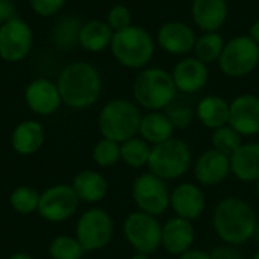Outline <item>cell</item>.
Wrapping results in <instances>:
<instances>
[{"mask_svg":"<svg viewBox=\"0 0 259 259\" xmlns=\"http://www.w3.org/2000/svg\"><path fill=\"white\" fill-rule=\"evenodd\" d=\"M56 85L62 103L73 109H87L100 97L102 76L93 64L76 61L61 70Z\"/></svg>","mask_w":259,"mask_h":259,"instance_id":"cell-1","label":"cell"},{"mask_svg":"<svg viewBox=\"0 0 259 259\" xmlns=\"http://www.w3.org/2000/svg\"><path fill=\"white\" fill-rule=\"evenodd\" d=\"M212 223L219 238L229 246H241L253 238L258 217L253 208L240 197H226L217 203Z\"/></svg>","mask_w":259,"mask_h":259,"instance_id":"cell-2","label":"cell"},{"mask_svg":"<svg viewBox=\"0 0 259 259\" xmlns=\"http://www.w3.org/2000/svg\"><path fill=\"white\" fill-rule=\"evenodd\" d=\"M132 94L135 103L149 112L162 111L175 102L178 88L170 71L159 67H146L137 74Z\"/></svg>","mask_w":259,"mask_h":259,"instance_id":"cell-3","label":"cell"},{"mask_svg":"<svg viewBox=\"0 0 259 259\" xmlns=\"http://www.w3.org/2000/svg\"><path fill=\"white\" fill-rule=\"evenodd\" d=\"M141 111L137 103L127 99H112L99 112L97 124L103 138L123 143L137 137L141 124Z\"/></svg>","mask_w":259,"mask_h":259,"instance_id":"cell-4","label":"cell"},{"mask_svg":"<svg viewBox=\"0 0 259 259\" xmlns=\"http://www.w3.org/2000/svg\"><path fill=\"white\" fill-rule=\"evenodd\" d=\"M109 49L120 65L143 70L150 64L155 55V41L144 27L132 24L123 30L114 32Z\"/></svg>","mask_w":259,"mask_h":259,"instance_id":"cell-5","label":"cell"},{"mask_svg":"<svg viewBox=\"0 0 259 259\" xmlns=\"http://www.w3.org/2000/svg\"><path fill=\"white\" fill-rule=\"evenodd\" d=\"M193 155L190 146L178 138H170L161 144L152 146L147 167L150 173L164 181L182 178L191 167Z\"/></svg>","mask_w":259,"mask_h":259,"instance_id":"cell-6","label":"cell"},{"mask_svg":"<svg viewBox=\"0 0 259 259\" xmlns=\"http://www.w3.org/2000/svg\"><path fill=\"white\" fill-rule=\"evenodd\" d=\"M259 65V46L249 35H238L226 41L219 67L229 77H244Z\"/></svg>","mask_w":259,"mask_h":259,"instance_id":"cell-7","label":"cell"},{"mask_svg":"<svg viewBox=\"0 0 259 259\" xmlns=\"http://www.w3.org/2000/svg\"><path fill=\"white\" fill-rule=\"evenodd\" d=\"M114 237V220L102 208L87 209L76 223V238L85 252L106 247Z\"/></svg>","mask_w":259,"mask_h":259,"instance_id":"cell-8","label":"cell"},{"mask_svg":"<svg viewBox=\"0 0 259 259\" xmlns=\"http://www.w3.org/2000/svg\"><path fill=\"white\" fill-rule=\"evenodd\" d=\"M123 234L137 253L152 255L161 247L162 226L150 214L137 211L127 215L123 223Z\"/></svg>","mask_w":259,"mask_h":259,"instance_id":"cell-9","label":"cell"},{"mask_svg":"<svg viewBox=\"0 0 259 259\" xmlns=\"http://www.w3.org/2000/svg\"><path fill=\"white\" fill-rule=\"evenodd\" d=\"M132 199L141 212L158 217L170 206V193L164 179L153 173H144L134 181Z\"/></svg>","mask_w":259,"mask_h":259,"instance_id":"cell-10","label":"cell"},{"mask_svg":"<svg viewBox=\"0 0 259 259\" xmlns=\"http://www.w3.org/2000/svg\"><path fill=\"white\" fill-rule=\"evenodd\" d=\"M33 47V30L30 24L14 17L0 24V58L5 62H21Z\"/></svg>","mask_w":259,"mask_h":259,"instance_id":"cell-11","label":"cell"},{"mask_svg":"<svg viewBox=\"0 0 259 259\" xmlns=\"http://www.w3.org/2000/svg\"><path fill=\"white\" fill-rule=\"evenodd\" d=\"M79 202L71 185L56 184L41 193L36 212L49 223H62L76 214Z\"/></svg>","mask_w":259,"mask_h":259,"instance_id":"cell-12","label":"cell"},{"mask_svg":"<svg viewBox=\"0 0 259 259\" xmlns=\"http://www.w3.org/2000/svg\"><path fill=\"white\" fill-rule=\"evenodd\" d=\"M196 41H197V35L194 29L181 20L165 21L158 29V33H156L158 46L164 52L170 55H176V56H184L193 52Z\"/></svg>","mask_w":259,"mask_h":259,"instance_id":"cell-13","label":"cell"},{"mask_svg":"<svg viewBox=\"0 0 259 259\" xmlns=\"http://www.w3.org/2000/svg\"><path fill=\"white\" fill-rule=\"evenodd\" d=\"M24 102L33 114L42 117L55 114L62 105L56 82L46 77H38L27 83L24 88Z\"/></svg>","mask_w":259,"mask_h":259,"instance_id":"cell-14","label":"cell"},{"mask_svg":"<svg viewBox=\"0 0 259 259\" xmlns=\"http://www.w3.org/2000/svg\"><path fill=\"white\" fill-rule=\"evenodd\" d=\"M229 126L241 137H253L259 134V96L246 93L231 102Z\"/></svg>","mask_w":259,"mask_h":259,"instance_id":"cell-15","label":"cell"},{"mask_svg":"<svg viewBox=\"0 0 259 259\" xmlns=\"http://www.w3.org/2000/svg\"><path fill=\"white\" fill-rule=\"evenodd\" d=\"M171 76L178 91L194 94L206 87L209 80V70L208 65L196 56H188L176 62Z\"/></svg>","mask_w":259,"mask_h":259,"instance_id":"cell-16","label":"cell"},{"mask_svg":"<svg viewBox=\"0 0 259 259\" xmlns=\"http://www.w3.org/2000/svg\"><path fill=\"white\" fill-rule=\"evenodd\" d=\"M231 175V158L214 150H205L194 162V178L200 185L215 187Z\"/></svg>","mask_w":259,"mask_h":259,"instance_id":"cell-17","label":"cell"},{"mask_svg":"<svg viewBox=\"0 0 259 259\" xmlns=\"http://www.w3.org/2000/svg\"><path fill=\"white\" fill-rule=\"evenodd\" d=\"M170 206L175 211L176 217L193 222L203 214L206 206V199L199 185L185 182L178 185L171 191Z\"/></svg>","mask_w":259,"mask_h":259,"instance_id":"cell-18","label":"cell"},{"mask_svg":"<svg viewBox=\"0 0 259 259\" xmlns=\"http://www.w3.org/2000/svg\"><path fill=\"white\" fill-rule=\"evenodd\" d=\"M196 238V229L190 220L173 217L162 226L161 246L170 255L181 256L193 247Z\"/></svg>","mask_w":259,"mask_h":259,"instance_id":"cell-19","label":"cell"},{"mask_svg":"<svg viewBox=\"0 0 259 259\" xmlns=\"http://www.w3.org/2000/svg\"><path fill=\"white\" fill-rule=\"evenodd\" d=\"M229 15L226 0H193L191 18L202 32H219Z\"/></svg>","mask_w":259,"mask_h":259,"instance_id":"cell-20","label":"cell"},{"mask_svg":"<svg viewBox=\"0 0 259 259\" xmlns=\"http://www.w3.org/2000/svg\"><path fill=\"white\" fill-rule=\"evenodd\" d=\"M46 141V131L36 120L20 121L11 134V146L21 156L35 155Z\"/></svg>","mask_w":259,"mask_h":259,"instance_id":"cell-21","label":"cell"},{"mask_svg":"<svg viewBox=\"0 0 259 259\" xmlns=\"http://www.w3.org/2000/svg\"><path fill=\"white\" fill-rule=\"evenodd\" d=\"M114 30L106 20L93 18L82 23L79 32V46L90 53H100L111 47Z\"/></svg>","mask_w":259,"mask_h":259,"instance_id":"cell-22","label":"cell"},{"mask_svg":"<svg viewBox=\"0 0 259 259\" xmlns=\"http://www.w3.org/2000/svg\"><path fill=\"white\" fill-rule=\"evenodd\" d=\"M231 173L241 182L259 181V143L241 144L231 156Z\"/></svg>","mask_w":259,"mask_h":259,"instance_id":"cell-23","label":"cell"},{"mask_svg":"<svg viewBox=\"0 0 259 259\" xmlns=\"http://www.w3.org/2000/svg\"><path fill=\"white\" fill-rule=\"evenodd\" d=\"M71 187L76 196L79 197V200L87 202V203H99L108 194L106 179L99 171H94V170L79 171L74 176Z\"/></svg>","mask_w":259,"mask_h":259,"instance_id":"cell-24","label":"cell"},{"mask_svg":"<svg viewBox=\"0 0 259 259\" xmlns=\"http://www.w3.org/2000/svg\"><path fill=\"white\" fill-rule=\"evenodd\" d=\"M229 109L231 103H228L226 99L220 96H206L199 102L196 115L205 127L215 131L229 124Z\"/></svg>","mask_w":259,"mask_h":259,"instance_id":"cell-25","label":"cell"},{"mask_svg":"<svg viewBox=\"0 0 259 259\" xmlns=\"http://www.w3.org/2000/svg\"><path fill=\"white\" fill-rule=\"evenodd\" d=\"M173 132H175V126L171 124L165 112L150 111L149 114L143 115L138 134L149 144L156 146L173 138Z\"/></svg>","mask_w":259,"mask_h":259,"instance_id":"cell-26","label":"cell"},{"mask_svg":"<svg viewBox=\"0 0 259 259\" xmlns=\"http://www.w3.org/2000/svg\"><path fill=\"white\" fill-rule=\"evenodd\" d=\"M82 21L74 15H65L56 21L52 30V41L61 50H70L79 44Z\"/></svg>","mask_w":259,"mask_h":259,"instance_id":"cell-27","label":"cell"},{"mask_svg":"<svg viewBox=\"0 0 259 259\" xmlns=\"http://www.w3.org/2000/svg\"><path fill=\"white\" fill-rule=\"evenodd\" d=\"M226 41L223 35H220V32H203L200 36H197L193 52L196 53L197 59H200L208 65V64L219 62Z\"/></svg>","mask_w":259,"mask_h":259,"instance_id":"cell-28","label":"cell"},{"mask_svg":"<svg viewBox=\"0 0 259 259\" xmlns=\"http://www.w3.org/2000/svg\"><path fill=\"white\" fill-rule=\"evenodd\" d=\"M150 150H152L150 144L141 137L129 138L120 144L121 161H124V164L132 168H141L147 165L150 158Z\"/></svg>","mask_w":259,"mask_h":259,"instance_id":"cell-29","label":"cell"},{"mask_svg":"<svg viewBox=\"0 0 259 259\" xmlns=\"http://www.w3.org/2000/svg\"><path fill=\"white\" fill-rule=\"evenodd\" d=\"M39 196L41 193H38L35 188L29 185H20L12 190L9 196V205L15 212L23 215H30L38 211Z\"/></svg>","mask_w":259,"mask_h":259,"instance_id":"cell-30","label":"cell"},{"mask_svg":"<svg viewBox=\"0 0 259 259\" xmlns=\"http://www.w3.org/2000/svg\"><path fill=\"white\" fill-rule=\"evenodd\" d=\"M49 255L53 259H82L85 250L79 240L71 235H58L49 246Z\"/></svg>","mask_w":259,"mask_h":259,"instance_id":"cell-31","label":"cell"},{"mask_svg":"<svg viewBox=\"0 0 259 259\" xmlns=\"http://www.w3.org/2000/svg\"><path fill=\"white\" fill-rule=\"evenodd\" d=\"M211 143H212V149L226 155V156H232L243 144L241 135L231 127L229 124L219 127L215 131H212V137H211Z\"/></svg>","mask_w":259,"mask_h":259,"instance_id":"cell-32","label":"cell"},{"mask_svg":"<svg viewBox=\"0 0 259 259\" xmlns=\"http://www.w3.org/2000/svg\"><path fill=\"white\" fill-rule=\"evenodd\" d=\"M93 159L99 167L109 168L118 164L121 159L120 153V143L112 141L109 138L99 140L93 147Z\"/></svg>","mask_w":259,"mask_h":259,"instance_id":"cell-33","label":"cell"},{"mask_svg":"<svg viewBox=\"0 0 259 259\" xmlns=\"http://www.w3.org/2000/svg\"><path fill=\"white\" fill-rule=\"evenodd\" d=\"M165 114L170 118L175 129H187V127H190L191 123L194 121V117H196V112L188 105H182V103H176V102H173L165 109Z\"/></svg>","mask_w":259,"mask_h":259,"instance_id":"cell-34","label":"cell"},{"mask_svg":"<svg viewBox=\"0 0 259 259\" xmlns=\"http://www.w3.org/2000/svg\"><path fill=\"white\" fill-rule=\"evenodd\" d=\"M106 23L114 32L123 30L132 26V14L131 9L124 5H114L106 15Z\"/></svg>","mask_w":259,"mask_h":259,"instance_id":"cell-35","label":"cell"},{"mask_svg":"<svg viewBox=\"0 0 259 259\" xmlns=\"http://www.w3.org/2000/svg\"><path fill=\"white\" fill-rule=\"evenodd\" d=\"M67 0H29L30 9L39 17H53L62 11Z\"/></svg>","mask_w":259,"mask_h":259,"instance_id":"cell-36","label":"cell"},{"mask_svg":"<svg viewBox=\"0 0 259 259\" xmlns=\"http://www.w3.org/2000/svg\"><path fill=\"white\" fill-rule=\"evenodd\" d=\"M211 259H243V256L234 246L225 244V246H217L211 252Z\"/></svg>","mask_w":259,"mask_h":259,"instance_id":"cell-37","label":"cell"},{"mask_svg":"<svg viewBox=\"0 0 259 259\" xmlns=\"http://www.w3.org/2000/svg\"><path fill=\"white\" fill-rule=\"evenodd\" d=\"M17 17L15 3L12 0H0V24Z\"/></svg>","mask_w":259,"mask_h":259,"instance_id":"cell-38","label":"cell"},{"mask_svg":"<svg viewBox=\"0 0 259 259\" xmlns=\"http://www.w3.org/2000/svg\"><path fill=\"white\" fill-rule=\"evenodd\" d=\"M179 259H211V253L200 249H190L185 253H182Z\"/></svg>","mask_w":259,"mask_h":259,"instance_id":"cell-39","label":"cell"},{"mask_svg":"<svg viewBox=\"0 0 259 259\" xmlns=\"http://www.w3.org/2000/svg\"><path fill=\"white\" fill-rule=\"evenodd\" d=\"M249 36L259 46V18L252 23V26L249 29Z\"/></svg>","mask_w":259,"mask_h":259,"instance_id":"cell-40","label":"cell"},{"mask_svg":"<svg viewBox=\"0 0 259 259\" xmlns=\"http://www.w3.org/2000/svg\"><path fill=\"white\" fill-rule=\"evenodd\" d=\"M8 259H35L32 255H29V253H24V252H18V253H14V255H11Z\"/></svg>","mask_w":259,"mask_h":259,"instance_id":"cell-41","label":"cell"},{"mask_svg":"<svg viewBox=\"0 0 259 259\" xmlns=\"http://www.w3.org/2000/svg\"><path fill=\"white\" fill-rule=\"evenodd\" d=\"M131 259H150V256L149 255H144V253H135Z\"/></svg>","mask_w":259,"mask_h":259,"instance_id":"cell-42","label":"cell"},{"mask_svg":"<svg viewBox=\"0 0 259 259\" xmlns=\"http://www.w3.org/2000/svg\"><path fill=\"white\" fill-rule=\"evenodd\" d=\"M252 240H255L259 244V223L256 225V229H255V234H253V238H252Z\"/></svg>","mask_w":259,"mask_h":259,"instance_id":"cell-43","label":"cell"},{"mask_svg":"<svg viewBox=\"0 0 259 259\" xmlns=\"http://www.w3.org/2000/svg\"><path fill=\"white\" fill-rule=\"evenodd\" d=\"M252 259H259V250L256 252V253H255V255H253V258Z\"/></svg>","mask_w":259,"mask_h":259,"instance_id":"cell-44","label":"cell"},{"mask_svg":"<svg viewBox=\"0 0 259 259\" xmlns=\"http://www.w3.org/2000/svg\"><path fill=\"white\" fill-rule=\"evenodd\" d=\"M256 193H258L259 196V181H256Z\"/></svg>","mask_w":259,"mask_h":259,"instance_id":"cell-45","label":"cell"}]
</instances>
